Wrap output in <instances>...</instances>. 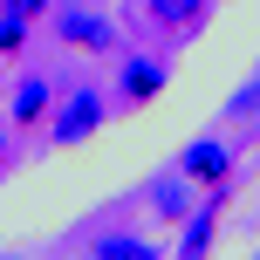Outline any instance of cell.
<instances>
[{"mask_svg":"<svg viewBox=\"0 0 260 260\" xmlns=\"http://www.w3.org/2000/svg\"><path fill=\"white\" fill-rule=\"evenodd\" d=\"M199 14H206V0H151V21H165V27H192Z\"/></svg>","mask_w":260,"mask_h":260,"instance_id":"8992f818","label":"cell"},{"mask_svg":"<svg viewBox=\"0 0 260 260\" xmlns=\"http://www.w3.org/2000/svg\"><path fill=\"white\" fill-rule=\"evenodd\" d=\"M212 219H219V212H192V226H185V253H206V247H212Z\"/></svg>","mask_w":260,"mask_h":260,"instance_id":"ba28073f","label":"cell"},{"mask_svg":"<svg viewBox=\"0 0 260 260\" xmlns=\"http://www.w3.org/2000/svg\"><path fill=\"white\" fill-rule=\"evenodd\" d=\"M151 206L165 212V219H178V212H185V178H157L151 185Z\"/></svg>","mask_w":260,"mask_h":260,"instance_id":"52a82bcc","label":"cell"},{"mask_svg":"<svg viewBox=\"0 0 260 260\" xmlns=\"http://www.w3.org/2000/svg\"><path fill=\"white\" fill-rule=\"evenodd\" d=\"M103 253H144V240H130V233H110V240H103Z\"/></svg>","mask_w":260,"mask_h":260,"instance_id":"8fae6325","label":"cell"},{"mask_svg":"<svg viewBox=\"0 0 260 260\" xmlns=\"http://www.w3.org/2000/svg\"><path fill=\"white\" fill-rule=\"evenodd\" d=\"M21 41H27L21 14H0V55H21Z\"/></svg>","mask_w":260,"mask_h":260,"instance_id":"9c48e42d","label":"cell"},{"mask_svg":"<svg viewBox=\"0 0 260 260\" xmlns=\"http://www.w3.org/2000/svg\"><path fill=\"white\" fill-rule=\"evenodd\" d=\"M226 165H233V151L212 144V137L185 144V157H178V171H185V178H199V185H226Z\"/></svg>","mask_w":260,"mask_h":260,"instance_id":"7a4b0ae2","label":"cell"},{"mask_svg":"<svg viewBox=\"0 0 260 260\" xmlns=\"http://www.w3.org/2000/svg\"><path fill=\"white\" fill-rule=\"evenodd\" d=\"M41 117H48V82H35V76H27L21 89H14V123H21V130H35Z\"/></svg>","mask_w":260,"mask_h":260,"instance_id":"277c9868","label":"cell"},{"mask_svg":"<svg viewBox=\"0 0 260 260\" xmlns=\"http://www.w3.org/2000/svg\"><path fill=\"white\" fill-rule=\"evenodd\" d=\"M226 117H260V76H253L247 89L233 96V103H226Z\"/></svg>","mask_w":260,"mask_h":260,"instance_id":"30bf717a","label":"cell"},{"mask_svg":"<svg viewBox=\"0 0 260 260\" xmlns=\"http://www.w3.org/2000/svg\"><path fill=\"white\" fill-rule=\"evenodd\" d=\"M62 27L69 41H82V48H110V21H96V14H62Z\"/></svg>","mask_w":260,"mask_h":260,"instance_id":"5b68a950","label":"cell"},{"mask_svg":"<svg viewBox=\"0 0 260 260\" xmlns=\"http://www.w3.org/2000/svg\"><path fill=\"white\" fill-rule=\"evenodd\" d=\"M41 7H48V0H7V14H21V21H35Z\"/></svg>","mask_w":260,"mask_h":260,"instance_id":"7c38bea8","label":"cell"},{"mask_svg":"<svg viewBox=\"0 0 260 260\" xmlns=\"http://www.w3.org/2000/svg\"><path fill=\"white\" fill-rule=\"evenodd\" d=\"M103 117H110V110H103V96H96V89H76V96L62 103V117H55V144H82Z\"/></svg>","mask_w":260,"mask_h":260,"instance_id":"6da1fadb","label":"cell"},{"mask_svg":"<svg viewBox=\"0 0 260 260\" xmlns=\"http://www.w3.org/2000/svg\"><path fill=\"white\" fill-rule=\"evenodd\" d=\"M157 89H165V62H151V55H144V62L123 69V96H130V103H151Z\"/></svg>","mask_w":260,"mask_h":260,"instance_id":"3957f363","label":"cell"}]
</instances>
